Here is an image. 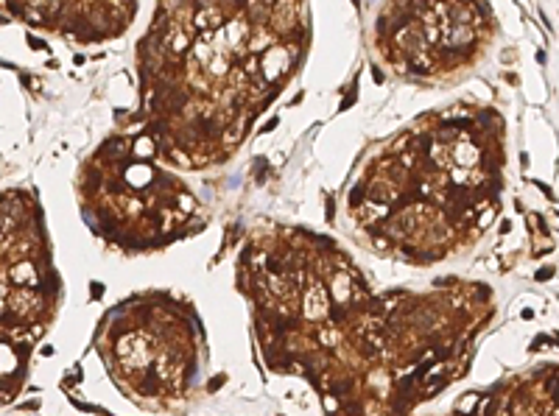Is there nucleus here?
I'll return each instance as SVG.
<instances>
[{
    "label": "nucleus",
    "instance_id": "1",
    "mask_svg": "<svg viewBox=\"0 0 559 416\" xmlns=\"http://www.w3.org/2000/svg\"><path fill=\"white\" fill-rule=\"evenodd\" d=\"M484 20L478 0H394L380 14L378 36L394 65L428 79L478 50Z\"/></svg>",
    "mask_w": 559,
    "mask_h": 416
},
{
    "label": "nucleus",
    "instance_id": "2",
    "mask_svg": "<svg viewBox=\"0 0 559 416\" xmlns=\"http://www.w3.org/2000/svg\"><path fill=\"white\" fill-rule=\"evenodd\" d=\"M137 0H0V9L39 28L98 42L129 25Z\"/></svg>",
    "mask_w": 559,
    "mask_h": 416
},
{
    "label": "nucleus",
    "instance_id": "3",
    "mask_svg": "<svg viewBox=\"0 0 559 416\" xmlns=\"http://www.w3.org/2000/svg\"><path fill=\"white\" fill-rule=\"evenodd\" d=\"M134 157L137 159L154 157V140H151V137H137V143H134Z\"/></svg>",
    "mask_w": 559,
    "mask_h": 416
},
{
    "label": "nucleus",
    "instance_id": "4",
    "mask_svg": "<svg viewBox=\"0 0 559 416\" xmlns=\"http://www.w3.org/2000/svg\"><path fill=\"white\" fill-rule=\"evenodd\" d=\"M349 201H352V207H358V204L364 201V187H355V190H352V199H349Z\"/></svg>",
    "mask_w": 559,
    "mask_h": 416
},
{
    "label": "nucleus",
    "instance_id": "5",
    "mask_svg": "<svg viewBox=\"0 0 559 416\" xmlns=\"http://www.w3.org/2000/svg\"><path fill=\"white\" fill-rule=\"evenodd\" d=\"M551 274H554V271H551V268H540V271H537V280H548Z\"/></svg>",
    "mask_w": 559,
    "mask_h": 416
},
{
    "label": "nucleus",
    "instance_id": "6",
    "mask_svg": "<svg viewBox=\"0 0 559 416\" xmlns=\"http://www.w3.org/2000/svg\"><path fill=\"white\" fill-rule=\"evenodd\" d=\"M101 293H104V285H98V282H92V299H98Z\"/></svg>",
    "mask_w": 559,
    "mask_h": 416
},
{
    "label": "nucleus",
    "instance_id": "7",
    "mask_svg": "<svg viewBox=\"0 0 559 416\" xmlns=\"http://www.w3.org/2000/svg\"><path fill=\"white\" fill-rule=\"evenodd\" d=\"M224 385V377H215V380H210V391H215V388H221Z\"/></svg>",
    "mask_w": 559,
    "mask_h": 416
}]
</instances>
